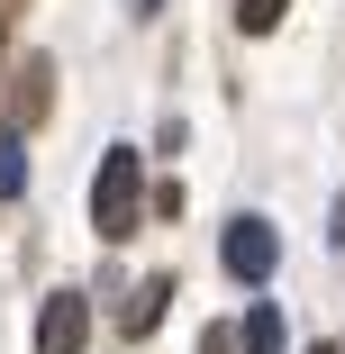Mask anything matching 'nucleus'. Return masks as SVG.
I'll list each match as a JSON object with an SVG mask.
<instances>
[{
	"mask_svg": "<svg viewBox=\"0 0 345 354\" xmlns=\"http://www.w3.org/2000/svg\"><path fill=\"white\" fill-rule=\"evenodd\" d=\"M218 263L245 281H272V263H282V236H272V218H227V236H218Z\"/></svg>",
	"mask_w": 345,
	"mask_h": 354,
	"instance_id": "2",
	"label": "nucleus"
},
{
	"mask_svg": "<svg viewBox=\"0 0 345 354\" xmlns=\"http://www.w3.org/2000/svg\"><path fill=\"white\" fill-rule=\"evenodd\" d=\"M19 191H28V146L0 136V200H19Z\"/></svg>",
	"mask_w": 345,
	"mask_h": 354,
	"instance_id": "6",
	"label": "nucleus"
},
{
	"mask_svg": "<svg viewBox=\"0 0 345 354\" xmlns=\"http://www.w3.org/2000/svg\"><path fill=\"white\" fill-rule=\"evenodd\" d=\"M46 109V64H28V82H19V100H10V118H37Z\"/></svg>",
	"mask_w": 345,
	"mask_h": 354,
	"instance_id": "8",
	"label": "nucleus"
},
{
	"mask_svg": "<svg viewBox=\"0 0 345 354\" xmlns=\"http://www.w3.org/2000/svg\"><path fill=\"white\" fill-rule=\"evenodd\" d=\"M82 336H91V300L82 291H55L37 309V354H82Z\"/></svg>",
	"mask_w": 345,
	"mask_h": 354,
	"instance_id": "3",
	"label": "nucleus"
},
{
	"mask_svg": "<svg viewBox=\"0 0 345 354\" xmlns=\"http://www.w3.org/2000/svg\"><path fill=\"white\" fill-rule=\"evenodd\" d=\"M127 10H136V19H155V10H164V0H127Z\"/></svg>",
	"mask_w": 345,
	"mask_h": 354,
	"instance_id": "10",
	"label": "nucleus"
},
{
	"mask_svg": "<svg viewBox=\"0 0 345 354\" xmlns=\"http://www.w3.org/2000/svg\"><path fill=\"white\" fill-rule=\"evenodd\" d=\"M200 354H236V336H227V327H209V336H200Z\"/></svg>",
	"mask_w": 345,
	"mask_h": 354,
	"instance_id": "9",
	"label": "nucleus"
},
{
	"mask_svg": "<svg viewBox=\"0 0 345 354\" xmlns=\"http://www.w3.org/2000/svg\"><path fill=\"white\" fill-rule=\"evenodd\" d=\"M282 10H291V0H236V28H245V37H272Z\"/></svg>",
	"mask_w": 345,
	"mask_h": 354,
	"instance_id": "7",
	"label": "nucleus"
},
{
	"mask_svg": "<svg viewBox=\"0 0 345 354\" xmlns=\"http://www.w3.org/2000/svg\"><path fill=\"white\" fill-rule=\"evenodd\" d=\"M164 300H173V281H164V272H146V281H136V291H127V309H118V327H127V336H146V327L164 318Z\"/></svg>",
	"mask_w": 345,
	"mask_h": 354,
	"instance_id": "4",
	"label": "nucleus"
},
{
	"mask_svg": "<svg viewBox=\"0 0 345 354\" xmlns=\"http://www.w3.org/2000/svg\"><path fill=\"white\" fill-rule=\"evenodd\" d=\"M91 227L109 245L146 227V164H136V146H109L100 155V173H91Z\"/></svg>",
	"mask_w": 345,
	"mask_h": 354,
	"instance_id": "1",
	"label": "nucleus"
},
{
	"mask_svg": "<svg viewBox=\"0 0 345 354\" xmlns=\"http://www.w3.org/2000/svg\"><path fill=\"white\" fill-rule=\"evenodd\" d=\"M318 354H336V345H318Z\"/></svg>",
	"mask_w": 345,
	"mask_h": 354,
	"instance_id": "11",
	"label": "nucleus"
},
{
	"mask_svg": "<svg viewBox=\"0 0 345 354\" xmlns=\"http://www.w3.org/2000/svg\"><path fill=\"white\" fill-rule=\"evenodd\" d=\"M336 236H345V218H336Z\"/></svg>",
	"mask_w": 345,
	"mask_h": 354,
	"instance_id": "12",
	"label": "nucleus"
},
{
	"mask_svg": "<svg viewBox=\"0 0 345 354\" xmlns=\"http://www.w3.org/2000/svg\"><path fill=\"white\" fill-rule=\"evenodd\" d=\"M245 354H282V309H245Z\"/></svg>",
	"mask_w": 345,
	"mask_h": 354,
	"instance_id": "5",
	"label": "nucleus"
}]
</instances>
